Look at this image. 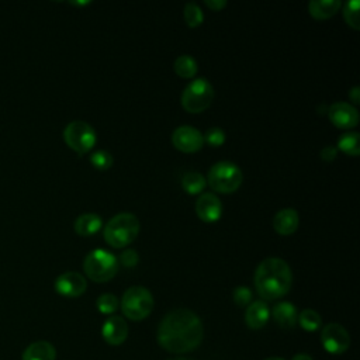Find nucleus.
Instances as JSON below:
<instances>
[{"label":"nucleus","instance_id":"obj_1","mask_svg":"<svg viewBox=\"0 0 360 360\" xmlns=\"http://www.w3.org/2000/svg\"><path fill=\"white\" fill-rule=\"evenodd\" d=\"M204 326L198 315L186 308L167 312L158 328L159 345L170 353H188L202 340Z\"/></svg>","mask_w":360,"mask_h":360},{"label":"nucleus","instance_id":"obj_2","mask_svg":"<svg viewBox=\"0 0 360 360\" xmlns=\"http://www.w3.org/2000/svg\"><path fill=\"white\" fill-rule=\"evenodd\" d=\"M253 283L257 294L264 301H274L290 291L292 271L284 259L270 256L263 259L256 267Z\"/></svg>","mask_w":360,"mask_h":360},{"label":"nucleus","instance_id":"obj_3","mask_svg":"<svg viewBox=\"0 0 360 360\" xmlns=\"http://www.w3.org/2000/svg\"><path fill=\"white\" fill-rule=\"evenodd\" d=\"M139 233V219L132 212H118L104 225L103 236L107 245L122 249L131 245Z\"/></svg>","mask_w":360,"mask_h":360},{"label":"nucleus","instance_id":"obj_4","mask_svg":"<svg viewBox=\"0 0 360 360\" xmlns=\"http://www.w3.org/2000/svg\"><path fill=\"white\" fill-rule=\"evenodd\" d=\"M205 180L214 191L221 194H232L240 187L243 173L236 163L231 160H219L210 167Z\"/></svg>","mask_w":360,"mask_h":360},{"label":"nucleus","instance_id":"obj_5","mask_svg":"<svg viewBox=\"0 0 360 360\" xmlns=\"http://www.w3.org/2000/svg\"><path fill=\"white\" fill-rule=\"evenodd\" d=\"M118 259L108 250L94 249L89 252L83 260L86 276L94 283H105L118 271Z\"/></svg>","mask_w":360,"mask_h":360},{"label":"nucleus","instance_id":"obj_6","mask_svg":"<svg viewBox=\"0 0 360 360\" xmlns=\"http://www.w3.org/2000/svg\"><path fill=\"white\" fill-rule=\"evenodd\" d=\"M214 100V87L207 77L193 79L183 90L180 103L181 107L191 114L205 111Z\"/></svg>","mask_w":360,"mask_h":360},{"label":"nucleus","instance_id":"obj_7","mask_svg":"<svg viewBox=\"0 0 360 360\" xmlns=\"http://www.w3.org/2000/svg\"><path fill=\"white\" fill-rule=\"evenodd\" d=\"M121 311L131 321H142L153 309V295L142 285H132L125 290L121 298Z\"/></svg>","mask_w":360,"mask_h":360},{"label":"nucleus","instance_id":"obj_8","mask_svg":"<svg viewBox=\"0 0 360 360\" xmlns=\"http://www.w3.org/2000/svg\"><path fill=\"white\" fill-rule=\"evenodd\" d=\"M63 139L72 150L77 153H87L96 145L97 135L89 122L75 120L65 127Z\"/></svg>","mask_w":360,"mask_h":360},{"label":"nucleus","instance_id":"obj_9","mask_svg":"<svg viewBox=\"0 0 360 360\" xmlns=\"http://www.w3.org/2000/svg\"><path fill=\"white\" fill-rule=\"evenodd\" d=\"M321 343L328 353L342 354L350 346V335L340 323L330 322L322 328Z\"/></svg>","mask_w":360,"mask_h":360},{"label":"nucleus","instance_id":"obj_10","mask_svg":"<svg viewBox=\"0 0 360 360\" xmlns=\"http://www.w3.org/2000/svg\"><path fill=\"white\" fill-rule=\"evenodd\" d=\"M172 143L183 153H194L204 146V138L197 128L191 125H180L172 132Z\"/></svg>","mask_w":360,"mask_h":360},{"label":"nucleus","instance_id":"obj_11","mask_svg":"<svg viewBox=\"0 0 360 360\" xmlns=\"http://www.w3.org/2000/svg\"><path fill=\"white\" fill-rule=\"evenodd\" d=\"M328 117L330 122L340 129H352L359 124L357 108L346 101H336L328 107Z\"/></svg>","mask_w":360,"mask_h":360},{"label":"nucleus","instance_id":"obj_12","mask_svg":"<svg viewBox=\"0 0 360 360\" xmlns=\"http://www.w3.org/2000/svg\"><path fill=\"white\" fill-rule=\"evenodd\" d=\"M87 288V281L84 276H82L77 271H65L59 274L55 280V290L58 294L68 297V298H76L84 294Z\"/></svg>","mask_w":360,"mask_h":360},{"label":"nucleus","instance_id":"obj_13","mask_svg":"<svg viewBox=\"0 0 360 360\" xmlns=\"http://www.w3.org/2000/svg\"><path fill=\"white\" fill-rule=\"evenodd\" d=\"M195 214L204 222H215L222 215V202L214 193H201L195 201Z\"/></svg>","mask_w":360,"mask_h":360},{"label":"nucleus","instance_id":"obj_14","mask_svg":"<svg viewBox=\"0 0 360 360\" xmlns=\"http://www.w3.org/2000/svg\"><path fill=\"white\" fill-rule=\"evenodd\" d=\"M101 335L108 345L120 346L127 340L128 325L122 316L111 315L104 321L101 326Z\"/></svg>","mask_w":360,"mask_h":360},{"label":"nucleus","instance_id":"obj_15","mask_svg":"<svg viewBox=\"0 0 360 360\" xmlns=\"http://www.w3.org/2000/svg\"><path fill=\"white\" fill-rule=\"evenodd\" d=\"M300 225V215L294 208H283L273 217V228L278 235L288 236L297 231Z\"/></svg>","mask_w":360,"mask_h":360},{"label":"nucleus","instance_id":"obj_16","mask_svg":"<svg viewBox=\"0 0 360 360\" xmlns=\"http://www.w3.org/2000/svg\"><path fill=\"white\" fill-rule=\"evenodd\" d=\"M270 316V309L266 301L257 300L248 305L245 312V322L250 329H260L263 328Z\"/></svg>","mask_w":360,"mask_h":360},{"label":"nucleus","instance_id":"obj_17","mask_svg":"<svg viewBox=\"0 0 360 360\" xmlns=\"http://www.w3.org/2000/svg\"><path fill=\"white\" fill-rule=\"evenodd\" d=\"M271 316L274 319V322L284 329H291L295 326L297 323V318H298V312L295 305H292L288 301H281L277 302L273 309H271Z\"/></svg>","mask_w":360,"mask_h":360},{"label":"nucleus","instance_id":"obj_18","mask_svg":"<svg viewBox=\"0 0 360 360\" xmlns=\"http://www.w3.org/2000/svg\"><path fill=\"white\" fill-rule=\"evenodd\" d=\"M103 226V219L96 212H84L75 219V232L80 236H91Z\"/></svg>","mask_w":360,"mask_h":360},{"label":"nucleus","instance_id":"obj_19","mask_svg":"<svg viewBox=\"0 0 360 360\" xmlns=\"http://www.w3.org/2000/svg\"><path fill=\"white\" fill-rule=\"evenodd\" d=\"M340 7V0H311L308 3V11L315 20H328L333 17Z\"/></svg>","mask_w":360,"mask_h":360},{"label":"nucleus","instance_id":"obj_20","mask_svg":"<svg viewBox=\"0 0 360 360\" xmlns=\"http://www.w3.org/2000/svg\"><path fill=\"white\" fill-rule=\"evenodd\" d=\"M22 360H56V350L52 343L38 340L25 347Z\"/></svg>","mask_w":360,"mask_h":360},{"label":"nucleus","instance_id":"obj_21","mask_svg":"<svg viewBox=\"0 0 360 360\" xmlns=\"http://www.w3.org/2000/svg\"><path fill=\"white\" fill-rule=\"evenodd\" d=\"M205 186H207L205 177L198 172L191 170V172L184 173L181 177V187L187 194H191V195L198 194L200 195L201 193H204Z\"/></svg>","mask_w":360,"mask_h":360},{"label":"nucleus","instance_id":"obj_22","mask_svg":"<svg viewBox=\"0 0 360 360\" xmlns=\"http://www.w3.org/2000/svg\"><path fill=\"white\" fill-rule=\"evenodd\" d=\"M173 68H174L176 75L183 79H193L198 70L197 60L191 55H187V53L177 56Z\"/></svg>","mask_w":360,"mask_h":360},{"label":"nucleus","instance_id":"obj_23","mask_svg":"<svg viewBox=\"0 0 360 360\" xmlns=\"http://www.w3.org/2000/svg\"><path fill=\"white\" fill-rule=\"evenodd\" d=\"M336 149L349 156H357L360 153V134L356 131L345 132L338 139Z\"/></svg>","mask_w":360,"mask_h":360},{"label":"nucleus","instance_id":"obj_24","mask_svg":"<svg viewBox=\"0 0 360 360\" xmlns=\"http://www.w3.org/2000/svg\"><path fill=\"white\" fill-rule=\"evenodd\" d=\"M297 322L300 323V326L307 330V332H315L321 328L322 325V319H321V315L315 311V309H311V308H307V309H302L300 314H298V318H297Z\"/></svg>","mask_w":360,"mask_h":360},{"label":"nucleus","instance_id":"obj_25","mask_svg":"<svg viewBox=\"0 0 360 360\" xmlns=\"http://www.w3.org/2000/svg\"><path fill=\"white\" fill-rule=\"evenodd\" d=\"M360 1L359 0H349L343 4V18L349 27L353 30L360 28Z\"/></svg>","mask_w":360,"mask_h":360},{"label":"nucleus","instance_id":"obj_26","mask_svg":"<svg viewBox=\"0 0 360 360\" xmlns=\"http://www.w3.org/2000/svg\"><path fill=\"white\" fill-rule=\"evenodd\" d=\"M183 17L186 24L190 28H195L202 24L204 21V13L201 11V7L195 1H188L183 8Z\"/></svg>","mask_w":360,"mask_h":360},{"label":"nucleus","instance_id":"obj_27","mask_svg":"<svg viewBox=\"0 0 360 360\" xmlns=\"http://www.w3.org/2000/svg\"><path fill=\"white\" fill-rule=\"evenodd\" d=\"M96 305H97L98 312L110 315V314H112V312H115L118 309L120 302H118V298L114 294L105 292V294L98 295V298L96 301Z\"/></svg>","mask_w":360,"mask_h":360},{"label":"nucleus","instance_id":"obj_28","mask_svg":"<svg viewBox=\"0 0 360 360\" xmlns=\"http://www.w3.org/2000/svg\"><path fill=\"white\" fill-rule=\"evenodd\" d=\"M90 163L97 169V170H107L112 166L114 163V159H112V155L107 150H96L90 155Z\"/></svg>","mask_w":360,"mask_h":360},{"label":"nucleus","instance_id":"obj_29","mask_svg":"<svg viewBox=\"0 0 360 360\" xmlns=\"http://www.w3.org/2000/svg\"><path fill=\"white\" fill-rule=\"evenodd\" d=\"M204 138V142H207L208 145L214 146V148H218L221 146L224 142H225V131L219 127H211L205 131V134L202 135Z\"/></svg>","mask_w":360,"mask_h":360},{"label":"nucleus","instance_id":"obj_30","mask_svg":"<svg viewBox=\"0 0 360 360\" xmlns=\"http://www.w3.org/2000/svg\"><path fill=\"white\" fill-rule=\"evenodd\" d=\"M233 302L239 307H248L252 302V291L245 285H239L232 292Z\"/></svg>","mask_w":360,"mask_h":360},{"label":"nucleus","instance_id":"obj_31","mask_svg":"<svg viewBox=\"0 0 360 360\" xmlns=\"http://www.w3.org/2000/svg\"><path fill=\"white\" fill-rule=\"evenodd\" d=\"M120 260L121 264H124L125 267H134L139 260V255L134 249H124V252L120 256Z\"/></svg>","mask_w":360,"mask_h":360},{"label":"nucleus","instance_id":"obj_32","mask_svg":"<svg viewBox=\"0 0 360 360\" xmlns=\"http://www.w3.org/2000/svg\"><path fill=\"white\" fill-rule=\"evenodd\" d=\"M321 159L323 160V162H333L335 159H336V155H338V149H336V146H333V145H326V146H323L322 149H321Z\"/></svg>","mask_w":360,"mask_h":360},{"label":"nucleus","instance_id":"obj_33","mask_svg":"<svg viewBox=\"0 0 360 360\" xmlns=\"http://www.w3.org/2000/svg\"><path fill=\"white\" fill-rule=\"evenodd\" d=\"M205 6L214 11H219L224 7H226V1L225 0H205L204 1Z\"/></svg>","mask_w":360,"mask_h":360},{"label":"nucleus","instance_id":"obj_34","mask_svg":"<svg viewBox=\"0 0 360 360\" xmlns=\"http://www.w3.org/2000/svg\"><path fill=\"white\" fill-rule=\"evenodd\" d=\"M349 98L350 101L353 103V105L356 107V104L360 103V87L359 86H353L350 90H349ZM350 103V104H352Z\"/></svg>","mask_w":360,"mask_h":360},{"label":"nucleus","instance_id":"obj_35","mask_svg":"<svg viewBox=\"0 0 360 360\" xmlns=\"http://www.w3.org/2000/svg\"><path fill=\"white\" fill-rule=\"evenodd\" d=\"M291 360H314V359L307 353H297Z\"/></svg>","mask_w":360,"mask_h":360},{"label":"nucleus","instance_id":"obj_36","mask_svg":"<svg viewBox=\"0 0 360 360\" xmlns=\"http://www.w3.org/2000/svg\"><path fill=\"white\" fill-rule=\"evenodd\" d=\"M169 360H194L191 357H173V359H169Z\"/></svg>","mask_w":360,"mask_h":360},{"label":"nucleus","instance_id":"obj_37","mask_svg":"<svg viewBox=\"0 0 360 360\" xmlns=\"http://www.w3.org/2000/svg\"><path fill=\"white\" fill-rule=\"evenodd\" d=\"M264 360H285V359H283V357H276V356H273V357H267V359H264Z\"/></svg>","mask_w":360,"mask_h":360}]
</instances>
